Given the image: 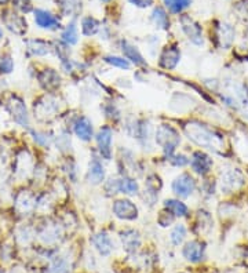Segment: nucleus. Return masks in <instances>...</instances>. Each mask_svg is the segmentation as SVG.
<instances>
[{
	"instance_id": "obj_26",
	"label": "nucleus",
	"mask_w": 248,
	"mask_h": 273,
	"mask_svg": "<svg viewBox=\"0 0 248 273\" xmlns=\"http://www.w3.org/2000/svg\"><path fill=\"white\" fill-rule=\"evenodd\" d=\"M217 39L222 47L228 49L234 39V29L229 24H221L217 28Z\"/></svg>"
},
{
	"instance_id": "obj_11",
	"label": "nucleus",
	"mask_w": 248,
	"mask_h": 273,
	"mask_svg": "<svg viewBox=\"0 0 248 273\" xmlns=\"http://www.w3.org/2000/svg\"><path fill=\"white\" fill-rule=\"evenodd\" d=\"M26 54L33 58H41V57L50 56L54 51V44L43 39H26L25 40Z\"/></svg>"
},
{
	"instance_id": "obj_15",
	"label": "nucleus",
	"mask_w": 248,
	"mask_h": 273,
	"mask_svg": "<svg viewBox=\"0 0 248 273\" xmlns=\"http://www.w3.org/2000/svg\"><path fill=\"white\" fill-rule=\"evenodd\" d=\"M192 170L199 175H206L208 172L211 171V167H213V159L203 153L202 151L194 152L192 155V159L189 160Z\"/></svg>"
},
{
	"instance_id": "obj_1",
	"label": "nucleus",
	"mask_w": 248,
	"mask_h": 273,
	"mask_svg": "<svg viewBox=\"0 0 248 273\" xmlns=\"http://www.w3.org/2000/svg\"><path fill=\"white\" fill-rule=\"evenodd\" d=\"M36 166L37 163L33 159V155L28 149H20L11 156V175H13V184H21L22 187L25 182L33 179Z\"/></svg>"
},
{
	"instance_id": "obj_12",
	"label": "nucleus",
	"mask_w": 248,
	"mask_h": 273,
	"mask_svg": "<svg viewBox=\"0 0 248 273\" xmlns=\"http://www.w3.org/2000/svg\"><path fill=\"white\" fill-rule=\"evenodd\" d=\"M98 151L101 153L102 159L111 160L112 157V141H113V130L109 126H104L95 136Z\"/></svg>"
},
{
	"instance_id": "obj_16",
	"label": "nucleus",
	"mask_w": 248,
	"mask_h": 273,
	"mask_svg": "<svg viewBox=\"0 0 248 273\" xmlns=\"http://www.w3.org/2000/svg\"><path fill=\"white\" fill-rule=\"evenodd\" d=\"M61 226L58 223L54 222H46L43 226L36 229V236H39L40 240L46 243V244H53V243L58 242V239L61 238Z\"/></svg>"
},
{
	"instance_id": "obj_24",
	"label": "nucleus",
	"mask_w": 248,
	"mask_h": 273,
	"mask_svg": "<svg viewBox=\"0 0 248 273\" xmlns=\"http://www.w3.org/2000/svg\"><path fill=\"white\" fill-rule=\"evenodd\" d=\"M123 247L127 253H135V250L141 246V235L134 229H127L122 233Z\"/></svg>"
},
{
	"instance_id": "obj_27",
	"label": "nucleus",
	"mask_w": 248,
	"mask_h": 273,
	"mask_svg": "<svg viewBox=\"0 0 248 273\" xmlns=\"http://www.w3.org/2000/svg\"><path fill=\"white\" fill-rule=\"evenodd\" d=\"M164 208L171 212L174 217H186L189 214V208L186 204L178 199H167L164 202Z\"/></svg>"
},
{
	"instance_id": "obj_23",
	"label": "nucleus",
	"mask_w": 248,
	"mask_h": 273,
	"mask_svg": "<svg viewBox=\"0 0 248 273\" xmlns=\"http://www.w3.org/2000/svg\"><path fill=\"white\" fill-rule=\"evenodd\" d=\"M122 50H123V54H124V57L127 58V61H130V62H132L134 65L137 66H146V61H145V58H143V56H142L141 53H139V50H138L137 47L134 44H131V43H128L127 40H123L122 41Z\"/></svg>"
},
{
	"instance_id": "obj_18",
	"label": "nucleus",
	"mask_w": 248,
	"mask_h": 273,
	"mask_svg": "<svg viewBox=\"0 0 248 273\" xmlns=\"http://www.w3.org/2000/svg\"><path fill=\"white\" fill-rule=\"evenodd\" d=\"M35 22L41 29L54 30L60 28V20L56 15H53L46 10H40V9L35 10Z\"/></svg>"
},
{
	"instance_id": "obj_3",
	"label": "nucleus",
	"mask_w": 248,
	"mask_h": 273,
	"mask_svg": "<svg viewBox=\"0 0 248 273\" xmlns=\"http://www.w3.org/2000/svg\"><path fill=\"white\" fill-rule=\"evenodd\" d=\"M185 131L189 135V140L196 142L199 147L214 149L215 152H218L223 142L222 138L217 135L213 130H210L208 127L203 126V124H197V123H192V124L189 123L187 126H185Z\"/></svg>"
},
{
	"instance_id": "obj_42",
	"label": "nucleus",
	"mask_w": 248,
	"mask_h": 273,
	"mask_svg": "<svg viewBox=\"0 0 248 273\" xmlns=\"http://www.w3.org/2000/svg\"><path fill=\"white\" fill-rule=\"evenodd\" d=\"M2 37H3V29L0 28V39H2Z\"/></svg>"
},
{
	"instance_id": "obj_8",
	"label": "nucleus",
	"mask_w": 248,
	"mask_h": 273,
	"mask_svg": "<svg viewBox=\"0 0 248 273\" xmlns=\"http://www.w3.org/2000/svg\"><path fill=\"white\" fill-rule=\"evenodd\" d=\"M2 22L3 25L10 30L13 35L25 36L28 30V22L16 10L13 9H6L2 13Z\"/></svg>"
},
{
	"instance_id": "obj_20",
	"label": "nucleus",
	"mask_w": 248,
	"mask_h": 273,
	"mask_svg": "<svg viewBox=\"0 0 248 273\" xmlns=\"http://www.w3.org/2000/svg\"><path fill=\"white\" fill-rule=\"evenodd\" d=\"M182 254L189 262H200L204 258V246L197 240H192V242L186 243V246L182 250Z\"/></svg>"
},
{
	"instance_id": "obj_37",
	"label": "nucleus",
	"mask_w": 248,
	"mask_h": 273,
	"mask_svg": "<svg viewBox=\"0 0 248 273\" xmlns=\"http://www.w3.org/2000/svg\"><path fill=\"white\" fill-rule=\"evenodd\" d=\"M68 272V263L64 258H56L50 265L48 273H66Z\"/></svg>"
},
{
	"instance_id": "obj_17",
	"label": "nucleus",
	"mask_w": 248,
	"mask_h": 273,
	"mask_svg": "<svg viewBox=\"0 0 248 273\" xmlns=\"http://www.w3.org/2000/svg\"><path fill=\"white\" fill-rule=\"evenodd\" d=\"M107 171L102 162L98 157L91 159V162L88 164V171H87V179L91 185H100L105 179Z\"/></svg>"
},
{
	"instance_id": "obj_13",
	"label": "nucleus",
	"mask_w": 248,
	"mask_h": 273,
	"mask_svg": "<svg viewBox=\"0 0 248 273\" xmlns=\"http://www.w3.org/2000/svg\"><path fill=\"white\" fill-rule=\"evenodd\" d=\"M75 135L83 142H90L94 136V127L91 120L87 116H79L73 123Z\"/></svg>"
},
{
	"instance_id": "obj_21",
	"label": "nucleus",
	"mask_w": 248,
	"mask_h": 273,
	"mask_svg": "<svg viewBox=\"0 0 248 273\" xmlns=\"http://www.w3.org/2000/svg\"><path fill=\"white\" fill-rule=\"evenodd\" d=\"M91 242L96 251L101 254V255H104V257H108L112 253V250H113V243H112L111 236L107 232H100L94 235Z\"/></svg>"
},
{
	"instance_id": "obj_19",
	"label": "nucleus",
	"mask_w": 248,
	"mask_h": 273,
	"mask_svg": "<svg viewBox=\"0 0 248 273\" xmlns=\"http://www.w3.org/2000/svg\"><path fill=\"white\" fill-rule=\"evenodd\" d=\"M181 58V51L177 46H168L160 56V66L164 69H174Z\"/></svg>"
},
{
	"instance_id": "obj_35",
	"label": "nucleus",
	"mask_w": 248,
	"mask_h": 273,
	"mask_svg": "<svg viewBox=\"0 0 248 273\" xmlns=\"http://www.w3.org/2000/svg\"><path fill=\"white\" fill-rule=\"evenodd\" d=\"M105 62L109 64L113 68H120V69H124V71H128L131 68V64L130 61L124 60L122 57H115V56H109L105 57Z\"/></svg>"
},
{
	"instance_id": "obj_4",
	"label": "nucleus",
	"mask_w": 248,
	"mask_h": 273,
	"mask_svg": "<svg viewBox=\"0 0 248 273\" xmlns=\"http://www.w3.org/2000/svg\"><path fill=\"white\" fill-rule=\"evenodd\" d=\"M13 208L21 218L31 217L36 214L37 193L25 187H21L16 193H13Z\"/></svg>"
},
{
	"instance_id": "obj_41",
	"label": "nucleus",
	"mask_w": 248,
	"mask_h": 273,
	"mask_svg": "<svg viewBox=\"0 0 248 273\" xmlns=\"http://www.w3.org/2000/svg\"><path fill=\"white\" fill-rule=\"evenodd\" d=\"M9 2H10V0H0V6H6Z\"/></svg>"
},
{
	"instance_id": "obj_7",
	"label": "nucleus",
	"mask_w": 248,
	"mask_h": 273,
	"mask_svg": "<svg viewBox=\"0 0 248 273\" xmlns=\"http://www.w3.org/2000/svg\"><path fill=\"white\" fill-rule=\"evenodd\" d=\"M35 77L39 87L47 94H56L62 84L61 75L50 66L39 69L35 73Z\"/></svg>"
},
{
	"instance_id": "obj_31",
	"label": "nucleus",
	"mask_w": 248,
	"mask_h": 273,
	"mask_svg": "<svg viewBox=\"0 0 248 273\" xmlns=\"http://www.w3.org/2000/svg\"><path fill=\"white\" fill-rule=\"evenodd\" d=\"M152 20L153 22H155V25H156L157 28H160V29H168V26H170L167 13H166L164 9H162V7H156V9L153 10Z\"/></svg>"
},
{
	"instance_id": "obj_30",
	"label": "nucleus",
	"mask_w": 248,
	"mask_h": 273,
	"mask_svg": "<svg viewBox=\"0 0 248 273\" xmlns=\"http://www.w3.org/2000/svg\"><path fill=\"white\" fill-rule=\"evenodd\" d=\"M61 40L68 46L76 44L79 37H77V26L75 22H71V24L64 29L61 35Z\"/></svg>"
},
{
	"instance_id": "obj_36",
	"label": "nucleus",
	"mask_w": 248,
	"mask_h": 273,
	"mask_svg": "<svg viewBox=\"0 0 248 273\" xmlns=\"http://www.w3.org/2000/svg\"><path fill=\"white\" fill-rule=\"evenodd\" d=\"M13 10H16L20 14H28L33 10L32 0H13Z\"/></svg>"
},
{
	"instance_id": "obj_9",
	"label": "nucleus",
	"mask_w": 248,
	"mask_h": 273,
	"mask_svg": "<svg viewBox=\"0 0 248 273\" xmlns=\"http://www.w3.org/2000/svg\"><path fill=\"white\" fill-rule=\"evenodd\" d=\"M172 192L175 193L178 197H182V199H186L194 192L196 189V181L194 178L187 174V172H182L181 175H178L171 184Z\"/></svg>"
},
{
	"instance_id": "obj_34",
	"label": "nucleus",
	"mask_w": 248,
	"mask_h": 273,
	"mask_svg": "<svg viewBox=\"0 0 248 273\" xmlns=\"http://www.w3.org/2000/svg\"><path fill=\"white\" fill-rule=\"evenodd\" d=\"M186 238V228L183 226L182 223H179L177 226L172 229L171 235H170V240L174 246H179L182 244V242Z\"/></svg>"
},
{
	"instance_id": "obj_5",
	"label": "nucleus",
	"mask_w": 248,
	"mask_h": 273,
	"mask_svg": "<svg viewBox=\"0 0 248 273\" xmlns=\"http://www.w3.org/2000/svg\"><path fill=\"white\" fill-rule=\"evenodd\" d=\"M58 100L54 94H47L44 93L43 96L37 97L33 105H32V113L36 120L40 121V123H46L50 121L51 119H54L58 113Z\"/></svg>"
},
{
	"instance_id": "obj_33",
	"label": "nucleus",
	"mask_w": 248,
	"mask_h": 273,
	"mask_svg": "<svg viewBox=\"0 0 248 273\" xmlns=\"http://www.w3.org/2000/svg\"><path fill=\"white\" fill-rule=\"evenodd\" d=\"M164 5L174 14H179L181 11L190 6V0H164Z\"/></svg>"
},
{
	"instance_id": "obj_43",
	"label": "nucleus",
	"mask_w": 248,
	"mask_h": 273,
	"mask_svg": "<svg viewBox=\"0 0 248 273\" xmlns=\"http://www.w3.org/2000/svg\"><path fill=\"white\" fill-rule=\"evenodd\" d=\"M102 2H109V0H102Z\"/></svg>"
},
{
	"instance_id": "obj_14",
	"label": "nucleus",
	"mask_w": 248,
	"mask_h": 273,
	"mask_svg": "<svg viewBox=\"0 0 248 273\" xmlns=\"http://www.w3.org/2000/svg\"><path fill=\"white\" fill-rule=\"evenodd\" d=\"M181 25H182L183 32L186 36L192 40L194 44H202L203 43V35H202V26L199 25L196 21L190 18L189 15L183 14L181 15Z\"/></svg>"
},
{
	"instance_id": "obj_25",
	"label": "nucleus",
	"mask_w": 248,
	"mask_h": 273,
	"mask_svg": "<svg viewBox=\"0 0 248 273\" xmlns=\"http://www.w3.org/2000/svg\"><path fill=\"white\" fill-rule=\"evenodd\" d=\"M60 10L65 17H76L81 11L80 0H57Z\"/></svg>"
},
{
	"instance_id": "obj_6",
	"label": "nucleus",
	"mask_w": 248,
	"mask_h": 273,
	"mask_svg": "<svg viewBox=\"0 0 248 273\" xmlns=\"http://www.w3.org/2000/svg\"><path fill=\"white\" fill-rule=\"evenodd\" d=\"M156 142L166 153V156L170 157L174 155L178 145L181 144V136H179V132L172 126L162 124L157 127L156 130Z\"/></svg>"
},
{
	"instance_id": "obj_29",
	"label": "nucleus",
	"mask_w": 248,
	"mask_h": 273,
	"mask_svg": "<svg viewBox=\"0 0 248 273\" xmlns=\"http://www.w3.org/2000/svg\"><path fill=\"white\" fill-rule=\"evenodd\" d=\"M120 193L128 195V196H135L139 193V185L134 178L123 177L120 178Z\"/></svg>"
},
{
	"instance_id": "obj_10",
	"label": "nucleus",
	"mask_w": 248,
	"mask_h": 273,
	"mask_svg": "<svg viewBox=\"0 0 248 273\" xmlns=\"http://www.w3.org/2000/svg\"><path fill=\"white\" fill-rule=\"evenodd\" d=\"M112 211L120 219L134 221L138 218V207L128 199H117L113 202Z\"/></svg>"
},
{
	"instance_id": "obj_2",
	"label": "nucleus",
	"mask_w": 248,
	"mask_h": 273,
	"mask_svg": "<svg viewBox=\"0 0 248 273\" xmlns=\"http://www.w3.org/2000/svg\"><path fill=\"white\" fill-rule=\"evenodd\" d=\"M2 102L6 112L10 115L17 126L22 127L25 130L31 128V113H29L25 100L20 94H17L14 91H7L2 96Z\"/></svg>"
},
{
	"instance_id": "obj_40",
	"label": "nucleus",
	"mask_w": 248,
	"mask_h": 273,
	"mask_svg": "<svg viewBox=\"0 0 248 273\" xmlns=\"http://www.w3.org/2000/svg\"><path fill=\"white\" fill-rule=\"evenodd\" d=\"M130 2L138 7H149L153 3V0H130Z\"/></svg>"
},
{
	"instance_id": "obj_39",
	"label": "nucleus",
	"mask_w": 248,
	"mask_h": 273,
	"mask_svg": "<svg viewBox=\"0 0 248 273\" xmlns=\"http://www.w3.org/2000/svg\"><path fill=\"white\" fill-rule=\"evenodd\" d=\"M170 159V163H171L174 167H183L189 164V159H187L185 155H172V156L168 157Z\"/></svg>"
},
{
	"instance_id": "obj_22",
	"label": "nucleus",
	"mask_w": 248,
	"mask_h": 273,
	"mask_svg": "<svg viewBox=\"0 0 248 273\" xmlns=\"http://www.w3.org/2000/svg\"><path fill=\"white\" fill-rule=\"evenodd\" d=\"M243 184V175H241V172L237 171V170H232V171H228L223 174L222 191H225L226 193L236 191V189H238Z\"/></svg>"
},
{
	"instance_id": "obj_32",
	"label": "nucleus",
	"mask_w": 248,
	"mask_h": 273,
	"mask_svg": "<svg viewBox=\"0 0 248 273\" xmlns=\"http://www.w3.org/2000/svg\"><path fill=\"white\" fill-rule=\"evenodd\" d=\"M100 29V22L92 18V17H86L81 21V30H83V35L91 36L95 35L96 32Z\"/></svg>"
},
{
	"instance_id": "obj_28",
	"label": "nucleus",
	"mask_w": 248,
	"mask_h": 273,
	"mask_svg": "<svg viewBox=\"0 0 248 273\" xmlns=\"http://www.w3.org/2000/svg\"><path fill=\"white\" fill-rule=\"evenodd\" d=\"M28 132H29V136L33 141L36 147L39 148H48L53 142V136L50 134H47L46 131H41V130H36V128H28Z\"/></svg>"
},
{
	"instance_id": "obj_38",
	"label": "nucleus",
	"mask_w": 248,
	"mask_h": 273,
	"mask_svg": "<svg viewBox=\"0 0 248 273\" xmlns=\"http://www.w3.org/2000/svg\"><path fill=\"white\" fill-rule=\"evenodd\" d=\"M174 219H175V217L172 215L171 212L168 211V210H163L160 214H159V218H157V222L160 223L162 226H170L172 222H174Z\"/></svg>"
}]
</instances>
